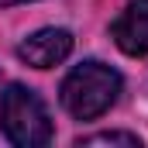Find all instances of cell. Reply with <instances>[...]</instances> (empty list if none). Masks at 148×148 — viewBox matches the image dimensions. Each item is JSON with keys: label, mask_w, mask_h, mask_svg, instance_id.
<instances>
[{"label": "cell", "mask_w": 148, "mask_h": 148, "mask_svg": "<svg viewBox=\"0 0 148 148\" xmlns=\"http://www.w3.org/2000/svg\"><path fill=\"white\" fill-rule=\"evenodd\" d=\"M121 90H124V79L114 66L100 62V59H83L62 79L59 100L76 121H97L117 103Z\"/></svg>", "instance_id": "1"}, {"label": "cell", "mask_w": 148, "mask_h": 148, "mask_svg": "<svg viewBox=\"0 0 148 148\" xmlns=\"http://www.w3.org/2000/svg\"><path fill=\"white\" fill-rule=\"evenodd\" d=\"M0 131L17 148H41L55 134L45 100L24 83H7L0 90Z\"/></svg>", "instance_id": "2"}, {"label": "cell", "mask_w": 148, "mask_h": 148, "mask_svg": "<svg viewBox=\"0 0 148 148\" xmlns=\"http://www.w3.org/2000/svg\"><path fill=\"white\" fill-rule=\"evenodd\" d=\"M69 55H73V31H66V28H41L17 45V59L35 69L62 66Z\"/></svg>", "instance_id": "3"}, {"label": "cell", "mask_w": 148, "mask_h": 148, "mask_svg": "<svg viewBox=\"0 0 148 148\" xmlns=\"http://www.w3.org/2000/svg\"><path fill=\"white\" fill-rule=\"evenodd\" d=\"M110 38L124 55H148V0H127L110 24Z\"/></svg>", "instance_id": "4"}, {"label": "cell", "mask_w": 148, "mask_h": 148, "mask_svg": "<svg viewBox=\"0 0 148 148\" xmlns=\"http://www.w3.org/2000/svg\"><path fill=\"white\" fill-rule=\"evenodd\" d=\"M76 145H127V148H141V138L131 131H97V134H79Z\"/></svg>", "instance_id": "5"}, {"label": "cell", "mask_w": 148, "mask_h": 148, "mask_svg": "<svg viewBox=\"0 0 148 148\" xmlns=\"http://www.w3.org/2000/svg\"><path fill=\"white\" fill-rule=\"evenodd\" d=\"M14 3H28V0H0V10L3 7H14Z\"/></svg>", "instance_id": "6"}]
</instances>
